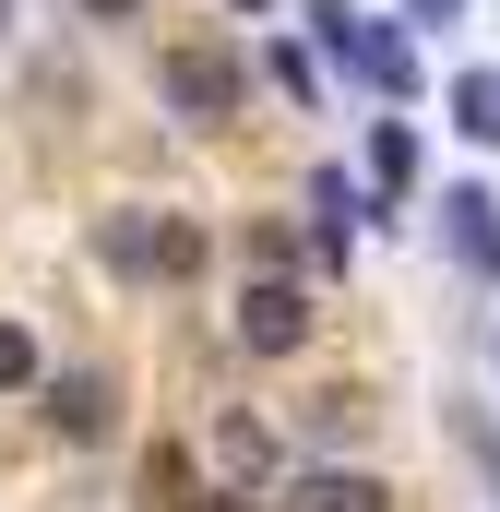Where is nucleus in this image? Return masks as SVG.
Wrapping results in <instances>:
<instances>
[{"label":"nucleus","mask_w":500,"mask_h":512,"mask_svg":"<svg viewBox=\"0 0 500 512\" xmlns=\"http://www.w3.org/2000/svg\"><path fill=\"white\" fill-rule=\"evenodd\" d=\"M310 227H322V262L346 251L358 227H381V215H370V179H358V167H322V179H310Z\"/></svg>","instance_id":"nucleus-7"},{"label":"nucleus","mask_w":500,"mask_h":512,"mask_svg":"<svg viewBox=\"0 0 500 512\" xmlns=\"http://www.w3.org/2000/svg\"><path fill=\"white\" fill-rule=\"evenodd\" d=\"M239 501H250V489H227V501H203V512H239Z\"/></svg>","instance_id":"nucleus-17"},{"label":"nucleus","mask_w":500,"mask_h":512,"mask_svg":"<svg viewBox=\"0 0 500 512\" xmlns=\"http://www.w3.org/2000/svg\"><path fill=\"white\" fill-rule=\"evenodd\" d=\"M393 12H405V24H465L477 0H393Z\"/></svg>","instance_id":"nucleus-15"},{"label":"nucleus","mask_w":500,"mask_h":512,"mask_svg":"<svg viewBox=\"0 0 500 512\" xmlns=\"http://www.w3.org/2000/svg\"><path fill=\"white\" fill-rule=\"evenodd\" d=\"M239 346H250V358H298V346H310V298H298L274 262L239 286Z\"/></svg>","instance_id":"nucleus-2"},{"label":"nucleus","mask_w":500,"mask_h":512,"mask_svg":"<svg viewBox=\"0 0 500 512\" xmlns=\"http://www.w3.org/2000/svg\"><path fill=\"white\" fill-rule=\"evenodd\" d=\"M0 36H12V0H0Z\"/></svg>","instance_id":"nucleus-18"},{"label":"nucleus","mask_w":500,"mask_h":512,"mask_svg":"<svg viewBox=\"0 0 500 512\" xmlns=\"http://www.w3.org/2000/svg\"><path fill=\"white\" fill-rule=\"evenodd\" d=\"M417 179V131L405 120H370V191H405Z\"/></svg>","instance_id":"nucleus-11"},{"label":"nucleus","mask_w":500,"mask_h":512,"mask_svg":"<svg viewBox=\"0 0 500 512\" xmlns=\"http://www.w3.org/2000/svg\"><path fill=\"white\" fill-rule=\"evenodd\" d=\"M346 84H370L381 108H405L417 96V24L393 12V24H358V60H346Z\"/></svg>","instance_id":"nucleus-5"},{"label":"nucleus","mask_w":500,"mask_h":512,"mask_svg":"<svg viewBox=\"0 0 500 512\" xmlns=\"http://www.w3.org/2000/svg\"><path fill=\"white\" fill-rule=\"evenodd\" d=\"M286 512H393V489H381L370 465H298L286 477Z\"/></svg>","instance_id":"nucleus-6"},{"label":"nucleus","mask_w":500,"mask_h":512,"mask_svg":"<svg viewBox=\"0 0 500 512\" xmlns=\"http://www.w3.org/2000/svg\"><path fill=\"white\" fill-rule=\"evenodd\" d=\"M155 227H167V215H108V227H96L108 274H131V286H167V274H155Z\"/></svg>","instance_id":"nucleus-8"},{"label":"nucleus","mask_w":500,"mask_h":512,"mask_svg":"<svg viewBox=\"0 0 500 512\" xmlns=\"http://www.w3.org/2000/svg\"><path fill=\"white\" fill-rule=\"evenodd\" d=\"M48 382V358H36V334L24 322H0V393H36Z\"/></svg>","instance_id":"nucleus-13"},{"label":"nucleus","mask_w":500,"mask_h":512,"mask_svg":"<svg viewBox=\"0 0 500 512\" xmlns=\"http://www.w3.org/2000/svg\"><path fill=\"white\" fill-rule=\"evenodd\" d=\"M36 405H48L60 441H108V429H120V382H108V370H48Z\"/></svg>","instance_id":"nucleus-4"},{"label":"nucleus","mask_w":500,"mask_h":512,"mask_svg":"<svg viewBox=\"0 0 500 512\" xmlns=\"http://www.w3.org/2000/svg\"><path fill=\"white\" fill-rule=\"evenodd\" d=\"M489 358H500V346H489Z\"/></svg>","instance_id":"nucleus-19"},{"label":"nucleus","mask_w":500,"mask_h":512,"mask_svg":"<svg viewBox=\"0 0 500 512\" xmlns=\"http://www.w3.org/2000/svg\"><path fill=\"white\" fill-rule=\"evenodd\" d=\"M358 24H370V12H346V0H310V48H322L334 72L358 60Z\"/></svg>","instance_id":"nucleus-12"},{"label":"nucleus","mask_w":500,"mask_h":512,"mask_svg":"<svg viewBox=\"0 0 500 512\" xmlns=\"http://www.w3.org/2000/svg\"><path fill=\"white\" fill-rule=\"evenodd\" d=\"M441 251L465 262L477 286H500V191L489 179H453V191H441Z\"/></svg>","instance_id":"nucleus-3"},{"label":"nucleus","mask_w":500,"mask_h":512,"mask_svg":"<svg viewBox=\"0 0 500 512\" xmlns=\"http://www.w3.org/2000/svg\"><path fill=\"white\" fill-rule=\"evenodd\" d=\"M262 72H274V84H286V96H298V108H310V96H322V60H310V48H262Z\"/></svg>","instance_id":"nucleus-14"},{"label":"nucleus","mask_w":500,"mask_h":512,"mask_svg":"<svg viewBox=\"0 0 500 512\" xmlns=\"http://www.w3.org/2000/svg\"><path fill=\"white\" fill-rule=\"evenodd\" d=\"M84 12H96V24H131V12H143V0H84Z\"/></svg>","instance_id":"nucleus-16"},{"label":"nucleus","mask_w":500,"mask_h":512,"mask_svg":"<svg viewBox=\"0 0 500 512\" xmlns=\"http://www.w3.org/2000/svg\"><path fill=\"white\" fill-rule=\"evenodd\" d=\"M441 108H453V131H465L477 155H500V72H453V96H441Z\"/></svg>","instance_id":"nucleus-9"},{"label":"nucleus","mask_w":500,"mask_h":512,"mask_svg":"<svg viewBox=\"0 0 500 512\" xmlns=\"http://www.w3.org/2000/svg\"><path fill=\"white\" fill-rule=\"evenodd\" d=\"M215 465H227V477H274V429H262V417H215Z\"/></svg>","instance_id":"nucleus-10"},{"label":"nucleus","mask_w":500,"mask_h":512,"mask_svg":"<svg viewBox=\"0 0 500 512\" xmlns=\"http://www.w3.org/2000/svg\"><path fill=\"white\" fill-rule=\"evenodd\" d=\"M155 84H167V108H179V120H239V96H250L239 48H215V36L167 48V60H155Z\"/></svg>","instance_id":"nucleus-1"}]
</instances>
